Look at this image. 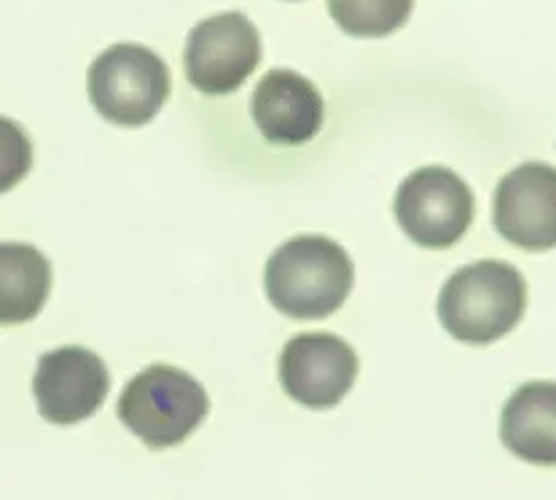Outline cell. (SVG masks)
Instances as JSON below:
<instances>
[{
    "label": "cell",
    "mask_w": 556,
    "mask_h": 500,
    "mask_svg": "<svg viewBox=\"0 0 556 500\" xmlns=\"http://www.w3.org/2000/svg\"><path fill=\"white\" fill-rule=\"evenodd\" d=\"M108 390L111 374L102 358L76 345L41 355L33 379L38 412L54 425H76L89 420L105 403Z\"/></svg>",
    "instance_id": "52a82bcc"
},
{
    "label": "cell",
    "mask_w": 556,
    "mask_h": 500,
    "mask_svg": "<svg viewBox=\"0 0 556 500\" xmlns=\"http://www.w3.org/2000/svg\"><path fill=\"white\" fill-rule=\"evenodd\" d=\"M501 439L532 465H556V383H527L503 407Z\"/></svg>",
    "instance_id": "8fae6325"
},
{
    "label": "cell",
    "mask_w": 556,
    "mask_h": 500,
    "mask_svg": "<svg viewBox=\"0 0 556 500\" xmlns=\"http://www.w3.org/2000/svg\"><path fill=\"white\" fill-rule=\"evenodd\" d=\"M492 221L503 240L521 250L556 248V167L527 162L497 184Z\"/></svg>",
    "instance_id": "9c48e42d"
},
{
    "label": "cell",
    "mask_w": 556,
    "mask_h": 500,
    "mask_svg": "<svg viewBox=\"0 0 556 500\" xmlns=\"http://www.w3.org/2000/svg\"><path fill=\"white\" fill-rule=\"evenodd\" d=\"M355 350L333 334H299L280 355V385L306 409H333L357 377Z\"/></svg>",
    "instance_id": "ba28073f"
},
{
    "label": "cell",
    "mask_w": 556,
    "mask_h": 500,
    "mask_svg": "<svg viewBox=\"0 0 556 500\" xmlns=\"http://www.w3.org/2000/svg\"><path fill=\"white\" fill-rule=\"evenodd\" d=\"M355 266L339 242L320 235L293 237L266 261L264 286L275 310L293 321H323L353 291Z\"/></svg>",
    "instance_id": "6da1fadb"
},
{
    "label": "cell",
    "mask_w": 556,
    "mask_h": 500,
    "mask_svg": "<svg viewBox=\"0 0 556 500\" xmlns=\"http://www.w3.org/2000/svg\"><path fill=\"white\" fill-rule=\"evenodd\" d=\"M87 92L102 118L118 127H143L169 98V71L140 43H116L89 65Z\"/></svg>",
    "instance_id": "277c9868"
},
{
    "label": "cell",
    "mask_w": 556,
    "mask_h": 500,
    "mask_svg": "<svg viewBox=\"0 0 556 500\" xmlns=\"http://www.w3.org/2000/svg\"><path fill=\"white\" fill-rule=\"evenodd\" d=\"M51 291V264L33 246H0V321L3 326L27 323L43 310Z\"/></svg>",
    "instance_id": "7c38bea8"
},
{
    "label": "cell",
    "mask_w": 556,
    "mask_h": 500,
    "mask_svg": "<svg viewBox=\"0 0 556 500\" xmlns=\"http://www.w3.org/2000/svg\"><path fill=\"white\" fill-rule=\"evenodd\" d=\"M525 310V275L495 259L457 270L439 297L441 323L463 345L497 342L519 326Z\"/></svg>",
    "instance_id": "7a4b0ae2"
},
{
    "label": "cell",
    "mask_w": 556,
    "mask_h": 500,
    "mask_svg": "<svg viewBox=\"0 0 556 500\" xmlns=\"http://www.w3.org/2000/svg\"><path fill=\"white\" fill-rule=\"evenodd\" d=\"M251 113L258 133L269 143L302 146L320 133L326 105L309 78L277 67L255 84Z\"/></svg>",
    "instance_id": "30bf717a"
},
{
    "label": "cell",
    "mask_w": 556,
    "mask_h": 500,
    "mask_svg": "<svg viewBox=\"0 0 556 500\" xmlns=\"http://www.w3.org/2000/svg\"><path fill=\"white\" fill-rule=\"evenodd\" d=\"M412 9L414 0H328L333 22L355 38H382L401 30Z\"/></svg>",
    "instance_id": "4fadbf2b"
},
{
    "label": "cell",
    "mask_w": 556,
    "mask_h": 500,
    "mask_svg": "<svg viewBox=\"0 0 556 500\" xmlns=\"http://www.w3.org/2000/svg\"><path fill=\"white\" fill-rule=\"evenodd\" d=\"M261 36L242 11L202 20L184 51L186 78L202 95H231L261 65Z\"/></svg>",
    "instance_id": "8992f818"
},
{
    "label": "cell",
    "mask_w": 556,
    "mask_h": 500,
    "mask_svg": "<svg viewBox=\"0 0 556 500\" xmlns=\"http://www.w3.org/2000/svg\"><path fill=\"white\" fill-rule=\"evenodd\" d=\"M118 420L151 450H167L189 439L204 423L210 399L191 374L153 363L129 379L116 403Z\"/></svg>",
    "instance_id": "3957f363"
},
{
    "label": "cell",
    "mask_w": 556,
    "mask_h": 500,
    "mask_svg": "<svg viewBox=\"0 0 556 500\" xmlns=\"http://www.w3.org/2000/svg\"><path fill=\"white\" fill-rule=\"evenodd\" d=\"M473 191L446 167H419L395 195V218L404 235L430 250L452 248L473 221Z\"/></svg>",
    "instance_id": "5b68a950"
}]
</instances>
